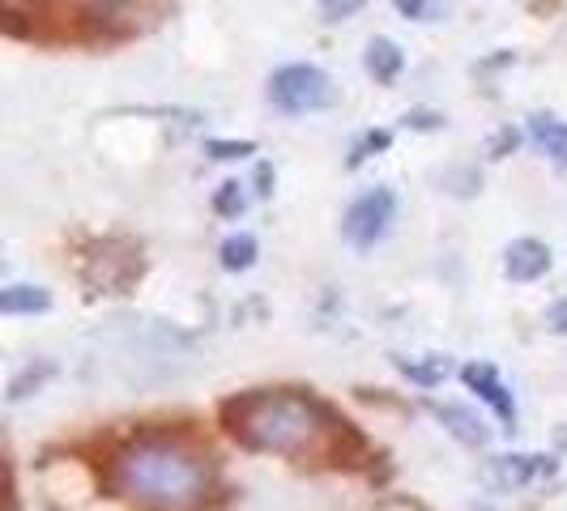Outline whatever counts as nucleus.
<instances>
[{
  "instance_id": "obj_1",
  "label": "nucleus",
  "mask_w": 567,
  "mask_h": 511,
  "mask_svg": "<svg viewBox=\"0 0 567 511\" xmlns=\"http://www.w3.org/2000/svg\"><path fill=\"white\" fill-rule=\"evenodd\" d=\"M223 426L248 452L274 456H320L333 465H359L368 444L354 426L341 423L329 405L290 388H256L223 400Z\"/></svg>"
},
{
  "instance_id": "obj_2",
  "label": "nucleus",
  "mask_w": 567,
  "mask_h": 511,
  "mask_svg": "<svg viewBox=\"0 0 567 511\" xmlns=\"http://www.w3.org/2000/svg\"><path fill=\"white\" fill-rule=\"evenodd\" d=\"M115 486L154 511H188L209 494V465L179 444L154 439L120 456Z\"/></svg>"
},
{
  "instance_id": "obj_3",
  "label": "nucleus",
  "mask_w": 567,
  "mask_h": 511,
  "mask_svg": "<svg viewBox=\"0 0 567 511\" xmlns=\"http://www.w3.org/2000/svg\"><path fill=\"white\" fill-rule=\"evenodd\" d=\"M269 103L286 115H308L333 103V82L316 64H286L269 77Z\"/></svg>"
},
{
  "instance_id": "obj_4",
  "label": "nucleus",
  "mask_w": 567,
  "mask_h": 511,
  "mask_svg": "<svg viewBox=\"0 0 567 511\" xmlns=\"http://www.w3.org/2000/svg\"><path fill=\"white\" fill-rule=\"evenodd\" d=\"M393 213H398V197H393L389 188H371L368 197H359L350 205V213H346V222H341L346 243H350V248H371V243H380V234L389 230Z\"/></svg>"
},
{
  "instance_id": "obj_5",
  "label": "nucleus",
  "mask_w": 567,
  "mask_h": 511,
  "mask_svg": "<svg viewBox=\"0 0 567 511\" xmlns=\"http://www.w3.org/2000/svg\"><path fill=\"white\" fill-rule=\"evenodd\" d=\"M555 473V460L550 456H495L483 465V482L491 490H520V486L538 482V478H550Z\"/></svg>"
},
{
  "instance_id": "obj_6",
  "label": "nucleus",
  "mask_w": 567,
  "mask_h": 511,
  "mask_svg": "<svg viewBox=\"0 0 567 511\" xmlns=\"http://www.w3.org/2000/svg\"><path fill=\"white\" fill-rule=\"evenodd\" d=\"M504 273L508 282H538L550 273V248L542 239H512L508 252H504Z\"/></svg>"
},
{
  "instance_id": "obj_7",
  "label": "nucleus",
  "mask_w": 567,
  "mask_h": 511,
  "mask_svg": "<svg viewBox=\"0 0 567 511\" xmlns=\"http://www.w3.org/2000/svg\"><path fill=\"white\" fill-rule=\"evenodd\" d=\"M461 379H465V388L470 393H478V397L504 418V423H516V405H512V393H508V384L499 379V371L491 367V363H470V367L461 371Z\"/></svg>"
},
{
  "instance_id": "obj_8",
  "label": "nucleus",
  "mask_w": 567,
  "mask_h": 511,
  "mask_svg": "<svg viewBox=\"0 0 567 511\" xmlns=\"http://www.w3.org/2000/svg\"><path fill=\"white\" fill-rule=\"evenodd\" d=\"M363 64H368V73L375 77L380 85H389V82H398L401 77V69H405V52H401L393 39H371L368 43V52H363Z\"/></svg>"
},
{
  "instance_id": "obj_9",
  "label": "nucleus",
  "mask_w": 567,
  "mask_h": 511,
  "mask_svg": "<svg viewBox=\"0 0 567 511\" xmlns=\"http://www.w3.org/2000/svg\"><path fill=\"white\" fill-rule=\"evenodd\" d=\"M431 414L440 418V423L449 426V435L461 439V444H470V448H483L486 439H491V430H486L474 414H465L461 405H431Z\"/></svg>"
},
{
  "instance_id": "obj_10",
  "label": "nucleus",
  "mask_w": 567,
  "mask_h": 511,
  "mask_svg": "<svg viewBox=\"0 0 567 511\" xmlns=\"http://www.w3.org/2000/svg\"><path fill=\"white\" fill-rule=\"evenodd\" d=\"M52 312V294L43 285H4L0 290V315H43Z\"/></svg>"
},
{
  "instance_id": "obj_11",
  "label": "nucleus",
  "mask_w": 567,
  "mask_h": 511,
  "mask_svg": "<svg viewBox=\"0 0 567 511\" xmlns=\"http://www.w3.org/2000/svg\"><path fill=\"white\" fill-rule=\"evenodd\" d=\"M529 137L559 163V167H567V119H555V115H529Z\"/></svg>"
},
{
  "instance_id": "obj_12",
  "label": "nucleus",
  "mask_w": 567,
  "mask_h": 511,
  "mask_svg": "<svg viewBox=\"0 0 567 511\" xmlns=\"http://www.w3.org/2000/svg\"><path fill=\"white\" fill-rule=\"evenodd\" d=\"M52 375H56V363H52V358H39V363H30L22 375H13V379H9V388H4V400H27L30 393H34V388H43Z\"/></svg>"
},
{
  "instance_id": "obj_13",
  "label": "nucleus",
  "mask_w": 567,
  "mask_h": 511,
  "mask_svg": "<svg viewBox=\"0 0 567 511\" xmlns=\"http://www.w3.org/2000/svg\"><path fill=\"white\" fill-rule=\"evenodd\" d=\"M252 260H256V239H252V234H230L227 243H223V269H230V273L252 269Z\"/></svg>"
},
{
  "instance_id": "obj_14",
  "label": "nucleus",
  "mask_w": 567,
  "mask_h": 511,
  "mask_svg": "<svg viewBox=\"0 0 567 511\" xmlns=\"http://www.w3.org/2000/svg\"><path fill=\"white\" fill-rule=\"evenodd\" d=\"M398 367H401V375H410L419 388H431V384H440L444 375H449V363L435 354L431 363H410V358H398Z\"/></svg>"
},
{
  "instance_id": "obj_15",
  "label": "nucleus",
  "mask_w": 567,
  "mask_h": 511,
  "mask_svg": "<svg viewBox=\"0 0 567 511\" xmlns=\"http://www.w3.org/2000/svg\"><path fill=\"white\" fill-rule=\"evenodd\" d=\"M214 213H223V218H239V213H244V184L227 179V184L214 192Z\"/></svg>"
},
{
  "instance_id": "obj_16",
  "label": "nucleus",
  "mask_w": 567,
  "mask_h": 511,
  "mask_svg": "<svg viewBox=\"0 0 567 511\" xmlns=\"http://www.w3.org/2000/svg\"><path fill=\"white\" fill-rule=\"evenodd\" d=\"M205 154L214 158V163H235V158H248V154H256L252 142H205Z\"/></svg>"
},
{
  "instance_id": "obj_17",
  "label": "nucleus",
  "mask_w": 567,
  "mask_h": 511,
  "mask_svg": "<svg viewBox=\"0 0 567 511\" xmlns=\"http://www.w3.org/2000/svg\"><path fill=\"white\" fill-rule=\"evenodd\" d=\"M368 0H320V13H324V22H346L350 13H359Z\"/></svg>"
},
{
  "instance_id": "obj_18",
  "label": "nucleus",
  "mask_w": 567,
  "mask_h": 511,
  "mask_svg": "<svg viewBox=\"0 0 567 511\" xmlns=\"http://www.w3.org/2000/svg\"><path fill=\"white\" fill-rule=\"evenodd\" d=\"M405 128H414V133H431V128H444V115L440 112H410L405 115Z\"/></svg>"
},
{
  "instance_id": "obj_19",
  "label": "nucleus",
  "mask_w": 567,
  "mask_h": 511,
  "mask_svg": "<svg viewBox=\"0 0 567 511\" xmlns=\"http://www.w3.org/2000/svg\"><path fill=\"white\" fill-rule=\"evenodd\" d=\"M431 4H435V0H393V9H398L401 18H410V22H426Z\"/></svg>"
},
{
  "instance_id": "obj_20",
  "label": "nucleus",
  "mask_w": 567,
  "mask_h": 511,
  "mask_svg": "<svg viewBox=\"0 0 567 511\" xmlns=\"http://www.w3.org/2000/svg\"><path fill=\"white\" fill-rule=\"evenodd\" d=\"M516 145H520V133H516V128H504V133H495V137H491V158H508Z\"/></svg>"
},
{
  "instance_id": "obj_21",
  "label": "nucleus",
  "mask_w": 567,
  "mask_h": 511,
  "mask_svg": "<svg viewBox=\"0 0 567 511\" xmlns=\"http://www.w3.org/2000/svg\"><path fill=\"white\" fill-rule=\"evenodd\" d=\"M546 328L559 333V337H567V299H559V303L546 312Z\"/></svg>"
},
{
  "instance_id": "obj_22",
  "label": "nucleus",
  "mask_w": 567,
  "mask_h": 511,
  "mask_svg": "<svg viewBox=\"0 0 567 511\" xmlns=\"http://www.w3.org/2000/svg\"><path fill=\"white\" fill-rule=\"evenodd\" d=\"M256 188H260V197H269V192H274V167H269V163H260V167H256Z\"/></svg>"
}]
</instances>
